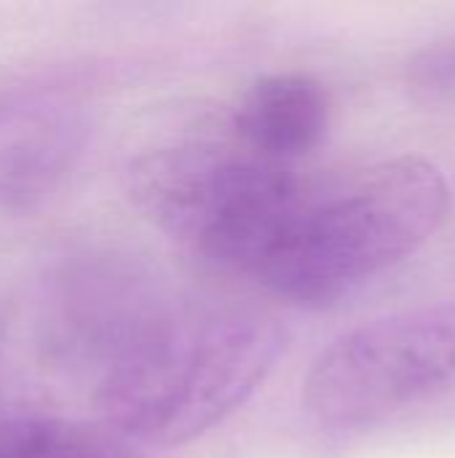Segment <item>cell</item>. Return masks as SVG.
<instances>
[{
    "label": "cell",
    "mask_w": 455,
    "mask_h": 458,
    "mask_svg": "<svg viewBox=\"0 0 455 458\" xmlns=\"http://www.w3.org/2000/svg\"><path fill=\"white\" fill-rule=\"evenodd\" d=\"M282 352L284 330L265 311L177 301L86 397L139 448L185 445L231 419Z\"/></svg>",
    "instance_id": "6da1fadb"
},
{
    "label": "cell",
    "mask_w": 455,
    "mask_h": 458,
    "mask_svg": "<svg viewBox=\"0 0 455 458\" xmlns=\"http://www.w3.org/2000/svg\"><path fill=\"white\" fill-rule=\"evenodd\" d=\"M451 215L442 169L397 156L311 188L255 282L295 309H330L429 244Z\"/></svg>",
    "instance_id": "7a4b0ae2"
},
{
    "label": "cell",
    "mask_w": 455,
    "mask_h": 458,
    "mask_svg": "<svg viewBox=\"0 0 455 458\" xmlns=\"http://www.w3.org/2000/svg\"><path fill=\"white\" fill-rule=\"evenodd\" d=\"M134 207L204 263L247 276L274 252L303 180L244 145L180 140L145 150L126 174Z\"/></svg>",
    "instance_id": "3957f363"
},
{
    "label": "cell",
    "mask_w": 455,
    "mask_h": 458,
    "mask_svg": "<svg viewBox=\"0 0 455 458\" xmlns=\"http://www.w3.org/2000/svg\"><path fill=\"white\" fill-rule=\"evenodd\" d=\"M303 411L338 440L455 421V301L335 338L303 381Z\"/></svg>",
    "instance_id": "277c9868"
},
{
    "label": "cell",
    "mask_w": 455,
    "mask_h": 458,
    "mask_svg": "<svg viewBox=\"0 0 455 458\" xmlns=\"http://www.w3.org/2000/svg\"><path fill=\"white\" fill-rule=\"evenodd\" d=\"M174 301L139 255L113 244H75L40 279L38 341L56 373L86 394Z\"/></svg>",
    "instance_id": "5b68a950"
},
{
    "label": "cell",
    "mask_w": 455,
    "mask_h": 458,
    "mask_svg": "<svg viewBox=\"0 0 455 458\" xmlns=\"http://www.w3.org/2000/svg\"><path fill=\"white\" fill-rule=\"evenodd\" d=\"M91 121L67 89L24 86L0 94V212H29L75 172Z\"/></svg>",
    "instance_id": "8992f818"
},
{
    "label": "cell",
    "mask_w": 455,
    "mask_h": 458,
    "mask_svg": "<svg viewBox=\"0 0 455 458\" xmlns=\"http://www.w3.org/2000/svg\"><path fill=\"white\" fill-rule=\"evenodd\" d=\"M327 126V89L306 72H276L255 81L233 113L236 142L284 166L319 148Z\"/></svg>",
    "instance_id": "52a82bcc"
},
{
    "label": "cell",
    "mask_w": 455,
    "mask_h": 458,
    "mask_svg": "<svg viewBox=\"0 0 455 458\" xmlns=\"http://www.w3.org/2000/svg\"><path fill=\"white\" fill-rule=\"evenodd\" d=\"M0 458H147L105 424L48 413H3Z\"/></svg>",
    "instance_id": "ba28073f"
},
{
    "label": "cell",
    "mask_w": 455,
    "mask_h": 458,
    "mask_svg": "<svg viewBox=\"0 0 455 458\" xmlns=\"http://www.w3.org/2000/svg\"><path fill=\"white\" fill-rule=\"evenodd\" d=\"M408 89L424 102L455 99V35L421 48L405 70Z\"/></svg>",
    "instance_id": "9c48e42d"
}]
</instances>
